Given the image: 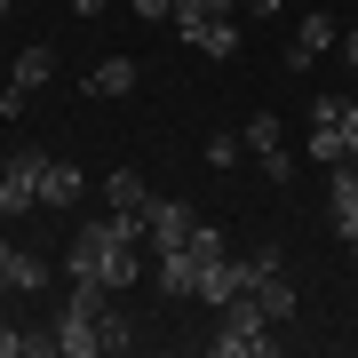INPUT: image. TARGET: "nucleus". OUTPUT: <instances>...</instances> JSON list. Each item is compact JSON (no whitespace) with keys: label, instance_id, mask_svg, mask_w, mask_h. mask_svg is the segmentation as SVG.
Listing matches in <instances>:
<instances>
[{"label":"nucleus","instance_id":"1","mask_svg":"<svg viewBox=\"0 0 358 358\" xmlns=\"http://www.w3.org/2000/svg\"><path fill=\"white\" fill-rule=\"evenodd\" d=\"M136 247H152V231H143V207H103V223H88L72 239V279H103V287H128L143 279V255Z\"/></svg>","mask_w":358,"mask_h":358},{"label":"nucleus","instance_id":"2","mask_svg":"<svg viewBox=\"0 0 358 358\" xmlns=\"http://www.w3.org/2000/svg\"><path fill=\"white\" fill-rule=\"evenodd\" d=\"M207 350H215V358H271V350H279V319H271L255 294H231L215 334H207Z\"/></svg>","mask_w":358,"mask_h":358},{"label":"nucleus","instance_id":"3","mask_svg":"<svg viewBox=\"0 0 358 358\" xmlns=\"http://www.w3.org/2000/svg\"><path fill=\"white\" fill-rule=\"evenodd\" d=\"M167 24L183 32V48L215 56V64H231V56H239V40H247L231 16H207V0H176V8H167Z\"/></svg>","mask_w":358,"mask_h":358},{"label":"nucleus","instance_id":"4","mask_svg":"<svg viewBox=\"0 0 358 358\" xmlns=\"http://www.w3.org/2000/svg\"><path fill=\"white\" fill-rule=\"evenodd\" d=\"M247 294H255V303H263L279 327L294 319V279H287V255H279V247H263V255L247 263Z\"/></svg>","mask_w":358,"mask_h":358},{"label":"nucleus","instance_id":"5","mask_svg":"<svg viewBox=\"0 0 358 358\" xmlns=\"http://www.w3.org/2000/svg\"><path fill=\"white\" fill-rule=\"evenodd\" d=\"M40 152H8V167H0V215H40Z\"/></svg>","mask_w":358,"mask_h":358},{"label":"nucleus","instance_id":"6","mask_svg":"<svg viewBox=\"0 0 358 358\" xmlns=\"http://www.w3.org/2000/svg\"><path fill=\"white\" fill-rule=\"evenodd\" d=\"M239 143H247V152H255V167H263L271 183H294V152L279 143V112H255V120H247V128H239Z\"/></svg>","mask_w":358,"mask_h":358},{"label":"nucleus","instance_id":"7","mask_svg":"<svg viewBox=\"0 0 358 358\" xmlns=\"http://www.w3.org/2000/svg\"><path fill=\"white\" fill-rule=\"evenodd\" d=\"M152 279H159L167 303H192V294H199V255H192V239H183V247H159V255H152Z\"/></svg>","mask_w":358,"mask_h":358},{"label":"nucleus","instance_id":"8","mask_svg":"<svg viewBox=\"0 0 358 358\" xmlns=\"http://www.w3.org/2000/svg\"><path fill=\"white\" fill-rule=\"evenodd\" d=\"M327 215H334V231H343V247H350L358 239V167L350 159L327 167Z\"/></svg>","mask_w":358,"mask_h":358},{"label":"nucleus","instance_id":"9","mask_svg":"<svg viewBox=\"0 0 358 358\" xmlns=\"http://www.w3.org/2000/svg\"><path fill=\"white\" fill-rule=\"evenodd\" d=\"M327 48H343V24H334V16H319V8H310L303 24H294V48H287V64H294V72H310V64H319Z\"/></svg>","mask_w":358,"mask_h":358},{"label":"nucleus","instance_id":"10","mask_svg":"<svg viewBox=\"0 0 358 358\" xmlns=\"http://www.w3.org/2000/svg\"><path fill=\"white\" fill-rule=\"evenodd\" d=\"M334 112H343V96H319V103H310V159H319V167L350 159V143H343V120H334Z\"/></svg>","mask_w":358,"mask_h":358},{"label":"nucleus","instance_id":"11","mask_svg":"<svg viewBox=\"0 0 358 358\" xmlns=\"http://www.w3.org/2000/svg\"><path fill=\"white\" fill-rule=\"evenodd\" d=\"M192 207H183V199H143V231H152V255H159V247H183V239H192Z\"/></svg>","mask_w":358,"mask_h":358},{"label":"nucleus","instance_id":"12","mask_svg":"<svg viewBox=\"0 0 358 358\" xmlns=\"http://www.w3.org/2000/svg\"><path fill=\"white\" fill-rule=\"evenodd\" d=\"M231 294H247V263H231V255H215V263H199V294L192 303H231Z\"/></svg>","mask_w":358,"mask_h":358},{"label":"nucleus","instance_id":"13","mask_svg":"<svg viewBox=\"0 0 358 358\" xmlns=\"http://www.w3.org/2000/svg\"><path fill=\"white\" fill-rule=\"evenodd\" d=\"M80 192H88V176H80L72 159H48V167H40V207H80Z\"/></svg>","mask_w":358,"mask_h":358},{"label":"nucleus","instance_id":"14","mask_svg":"<svg viewBox=\"0 0 358 358\" xmlns=\"http://www.w3.org/2000/svg\"><path fill=\"white\" fill-rule=\"evenodd\" d=\"M0 279H8L16 294H40V287H48V263H40L32 247H8V255H0Z\"/></svg>","mask_w":358,"mask_h":358},{"label":"nucleus","instance_id":"15","mask_svg":"<svg viewBox=\"0 0 358 358\" xmlns=\"http://www.w3.org/2000/svg\"><path fill=\"white\" fill-rule=\"evenodd\" d=\"M128 88H136V56H103L88 72V96H128Z\"/></svg>","mask_w":358,"mask_h":358},{"label":"nucleus","instance_id":"16","mask_svg":"<svg viewBox=\"0 0 358 358\" xmlns=\"http://www.w3.org/2000/svg\"><path fill=\"white\" fill-rule=\"evenodd\" d=\"M48 72H56V56L40 48V40H32V48L16 56V72H8V88H24V96H32V88H48Z\"/></svg>","mask_w":358,"mask_h":358},{"label":"nucleus","instance_id":"17","mask_svg":"<svg viewBox=\"0 0 358 358\" xmlns=\"http://www.w3.org/2000/svg\"><path fill=\"white\" fill-rule=\"evenodd\" d=\"M152 192H143V176L136 167H112V176H103V207H143Z\"/></svg>","mask_w":358,"mask_h":358},{"label":"nucleus","instance_id":"18","mask_svg":"<svg viewBox=\"0 0 358 358\" xmlns=\"http://www.w3.org/2000/svg\"><path fill=\"white\" fill-rule=\"evenodd\" d=\"M96 334H103V350H128V343H136V319H128V310H112V303H103Z\"/></svg>","mask_w":358,"mask_h":358},{"label":"nucleus","instance_id":"19","mask_svg":"<svg viewBox=\"0 0 358 358\" xmlns=\"http://www.w3.org/2000/svg\"><path fill=\"white\" fill-rule=\"evenodd\" d=\"M192 255H199V263H215V255H231V247H223V231H215V223H192Z\"/></svg>","mask_w":358,"mask_h":358},{"label":"nucleus","instance_id":"20","mask_svg":"<svg viewBox=\"0 0 358 358\" xmlns=\"http://www.w3.org/2000/svg\"><path fill=\"white\" fill-rule=\"evenodd\" d=\"M334 120H343V143H350V159H358V96H343V112H334Z\"/></svg>","mask_w":358,"mask_h":358},{"label":"nucleus","instance_id":"21","mask_svg":"<svg viewBox=\"0 0 358 358\" xmlns=\"http://www.w3.org/2000/svg\"><path fill=\"white\" fill-rule=\"evenodd\" d=\"M0 358H24V327H8V319H0Z\"/></svg>","mask_w":358,"mask_h":358},{"label":"nucleus","instance_id":"22","mask_svg":"<svg viewBox=\"0 0 358 358\" xmlns=\"http://www.w3.org/2000/svg\"><path fill=\"white\" fill-rule=\"evenodd\" d=\"M128 8H136V16H159V24H167V8H176V0H128Z\"/></svg>","mask_w":358,"mask_h":358},{"label":"nucleus","instance_id":"23","mask_svg":"<svg viewBox=\"0 0 358 358\" xmlns=\"http://www.w3.org/2000/svg\"><path fill=\"white\" fill-rule=\"evenodd\" d=\"M247 8V0H207V16H239Z\"/></svg>","mask_w":358,"mask_h":358},{"label":"nucleus","instance_id":"24","mask_svg":"<svg viewBox=\"0 0 358 358\" xmlns=\"http://www.w3.org/2000/svg\"><path fill=\"white\" fill-rule=\"evenodd\" d=\"M343 56H350V72H358V24H350V32H343Z\"/></svg>","mask_w":358,"mask_h":358},{"label":"nucleus","instance_id":"25","mask_svg":"<svg viewBox=\"0 0 358 358\" xmlns=\"http://www.w3.org/2000/svg\"><path fill=\"white\" fill-rule=\"evenodd\" d=\"M72 8H80V16H103V8H112V0H72Z\"/></svg>","mask_w":358,"mask_h":358},{"label":"nucleus","instance_id":"26","mask_svg":"<svg viewBox=\"0 0 358 358\" xmlns=\"http://www.w3.org/2000/svg\"><path fill=\"white\" fill-rule=\"evenodd\" d=\"M247 8H255V16H279V8H287V0H247Z\"/></svg>","mask_w":358,"mask_h":358},{"label":"nucleus","instance_id":"27","mask_svg":"<svg viewBox=\"0 0 358 358\" xmlns=\"http://www.w3.org/2000/svg\"><path fill=\"white\" fill-rule=\"evenodd\" d=\"M8 294H16V287H8V279H0V303H8Z\"/></svg>","mask_w":358,"mask_h":358},{"label":"nucleus","instance_id":"28","mask_svg":"<svg viewBox=\"0 0 358 358\" xmlns=\"http://www.w3.org/2000/svg\"><path fill=\"white\" fill-rule=\"evenodd\" d=\"M0 255H8V239H0Z\"/></svg>","mask_w":358,"mask_h":358},{"label":"nucleus","instance_id":"29","mask_svg":"<svg viewBox=\"0 0 358 358\" xmlns=\"http://www.w3.org/2000/svg\"><path fill=\"white\" fill-rule=\"evenodd\" d=\"M0 16H8V0H0Z\"/></svg>","mask_w":358,"mask_h":358}]
</instances>
